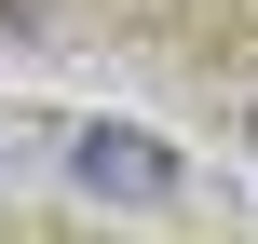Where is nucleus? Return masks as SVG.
<instances>
[{"label":"nucleus","instance_id":"f257e3e1","mask_svg":"<svg viewBox=\"0 0 258 244\" xmlns=\"http://www.w3.org/2000/svg\"><path fill=\"white\" fill-rule=\"evenodd\" d=\"M68 177H82L95 204H177V149L136 136V122H95V136L68 149Z\"/></svg>","mask_w":258,"mask_h":244},{"label":"nucleus","instance_id":"f03ea898","mask_svg":"<svg viewBox=\"0 0 258 244\" xmlns=\"http://www.w3.org/2000/svg\"><path fill=\"white\" fill-rule=\"evenodd\" d=\"M245 149H258V122H245Z\"/></svg>","mask_w":258,"mask_h":244}]
</instances>
